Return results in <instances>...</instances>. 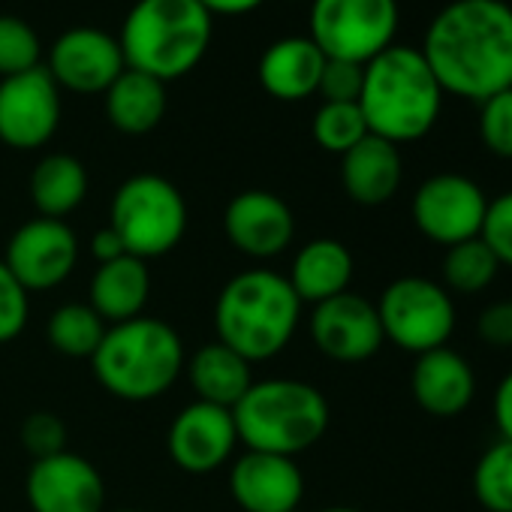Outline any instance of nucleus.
<instances>
[{
	"label": "nucleus",
	"mask_w": 512,
	"mask_h": 512,
	"mask_svg": "<svg viewBox=\"0 0 512 512\" xmlns=\"http://www.w3.org/2000/svg\"><path fill=\"white\" fill-rule=\"evenodd\" d=\"M419 52L443 94L485 103L512 88V7L506 0H452L431 19Z\"/></svg>",
	"instance_id": "f257e3e1"
},
{
	"label": "nucleus",
	"mask_w": 512,
	"mask_h": 512,
	"mask_svg": "<svg viewBox=\"0 0 512 512\" xmlns=\"http://www.w3.org/2000/svg\"><path fill=\"white\" fill-rule=\"evenodd\" d=\"M443 106V88L419 49L389 46L365 64L359 109L368 133L392 145L425 139Z\"/></svg>",
	"instance_id": "f03ea898"
},
{
	"label": "nucleus",
	"mask_w": 512,
	"mask_h": 512,
	"mask_svg": "<svg viewBox=\"0 0 512 512\" xmlns=\"http://www.w3.org/2000/svg\"><path fill=\"white\" fill-rule=\"evenodd\" d=\"M302 302L290 281L269 269L235 275L214 308L217 341L247 362L278 356L296 335Z\"/></svg>",
	"instance_id": "7ed1b4c3"
},
{
	"label": "nucleus",
	"mask_w": 512,
	"mask_h": 512,
	"mask_svg": "<svg viewBox=\"0 0 512 512\" xmlns=\"http://www.w3.org/2000/svg\"><path fill=\"white\" fill-rule=\"evenodd\" d=\"M211 28L214 16L199 0H136L121 25L118 46L130 70L172 82L199 67Z\"/></svg>",
	"instance_id": "20e7f679"
},
{
	"label": "nucleus",
	"mask_w": 512,
	"mask_h": 512,
	"mask_svg": "<svg viewBox=\"0 0 512 512\" xmlns=\"http://www.w3.org/2000/svg\"><path fill=\"white\" fill-rule=\"evenodd\" d=\"M238 440L250 452L296 458L323 440L329 428V401L323 392L302 380H263L253 383L232 407Z\"/></svg>",
	"instance_id": "39448f33"
},
{
	"label": "nucleus",
	"mask_w": 512,
	"mask_h": 512,
	"mask_svg": "<svg viewBox=\"0 0 512 512\" xmlns=\"http://www.w3.org/2000/svg\"><path fill=\"white\" fill-rule=\"evenodd\" d=\"M91 365L100 386L115 398L151 401L172 389L184 371V344L169 323L136 317L106 329Z\"/></svg>",
	"instance_id": "423d86ee"
},
{
	"label": "nucleus",
	"mask_w": 512,
	"mask_h": 512,
	"mask_svg": "<svg viewBox=\"0 0 512 512\" xmlns=\"http://www.w3.org/2000/svg\"><path fill=\"white\" fill-rule=\"evenodd\" d=\"M109 226L121 235L130 256L154 260L178 247L187 229V205L181 190L163 175H133L127 178L109 208Z\"/></svg>",
	"instance_id": "0eeeda50"
},
{
	"label": "nucleus",
	"mask_w": 512,
	"mask_h": 512,
	"mask_svg": "<svg viewBox=\"0 0 512 512\" xmlns=\"http://www.w3.org/2000/svg\"><path fill=\"white\" fill-rule=\"evenodd\" d=\"M398 0H311V40L326 58L368 64L398 34Z\"/></svg>",
	"instance_id": "6e6552de"
},
{
	"label": "nucleus",
	"mask_w": 512,
	"mask_h": 512,
	"mask_svg": "<svg viewBox=\"0 0 512 512\" xmlns=\"http://www.w3.org/2000/svg\"><path fill=\"white\" fill-rule=\"evenodd\" d=\"M377 317L383 338L416 356L446 347L458 323L452 296L443 290V284L428 278L392 281L377 302Z\"/></svg>",
	"instance_id": "1a4fd4ad"
},
{
	"label": "nucleus",
	"mask_w": 512,
	"mask_h": 512,
	"mask_svg": "<svg viewBox=\"0 0 512 512\" xmlns=\"http://www.w3.org/2000/svg\"><path fill=\"white\" fill-rule=\"evenodd\" d=\"M488 196L482 187L458 172H437L419 184L413 193V223L434 244L452 247L479 238L485 220Z\"/></svg>",
	"instance_id": "9d476101"
},
{
	"label": "nucleus",
	"mask_w": 512,
	"mask_h": 512,
	"mask_svg": "<svg viewBox=\"0 0 512 512\" xmlns=\"http://www.w3.org/2000/svg\"><path fill=\"white\" fill-rule=\"evenodd\" d=\"M61 124V88L46 67L0 79V142L31 151L43 148Z\"/></svg>",
	"instance_id": "9b49d317"
},
{
	"label": "nucleus",
	"mask_w": 512,
	"mask_h": 512,
	"mask_svg": "<svg viewBox=\"0 0 512 512\" xmlns=\"http://www.w3.org/2000/svg\"><path fill=\"white\" fill-rule=\"evenodd\" d=\"M79 260V238L64 220L37 217L16 229L7 247V266L19 284L31 290H52L70 278Z\"/></svg>",
	"instance_id": "f8f14e48"
},
{
	"label": "nucleus",
	"mask_w": 512,
	"mask_h": 512,
	"mask_svg": "<svg viewBox=\"0 0 512 512\" xmlns=\"http://www.w3.org/2000/svg\"><path fill=\"white\" fill-rule=\"evenodd\" d=\"M46 70L58 88L91 97L106 94L127 64L118 37L100 28H70L55 40Z\"/></svg>",
	"instance_id": "ddd939ff"
},
{
	"label": "nucleus",
	"mask_w": 512,
	"mask_h": 512,
	"mask_svg": "<svg viewBox=\"0 0 512 512\" xmlns=\"http://www.w3.org/2000/svg\"><path fill=\"white\" fill-rule=\"evenodd\" d=\"M25 491L34 512H103L106 503L100 470L73 452L37 458Z\"/></svg>",
	"instance_id": "4468645a"
},
{
	"label": "nucleus",
	"mask_w": 512,
	"mask_h": 512,
	"mask_svg": "<svg viewBox=\"0 0 512 512\" xmlns=\"http://www.w3.org/2000/svg\"><path fill=\"white\" fill-rule=\"evenodd\" d=\"M311 338L320 347V353H326L335 362H365L386 341L377 305L350 290L314 305Z\"/></svg>",
	"instance_id": "2eb2a0df"
},
{
	"label": "nucleus",
	"mask_w": 512,
	"mask_h": 512,
	"mask_svg": "<svg viewBox=\"0 0 512 512\" xmlns=\"http://www.w3.org/2000/svg\"><path fill=\"white\" fill-rule=\"evenodd\" d=\"M223 229L238 253L253 256V260H272L290 247L296 235V217L278 193L244 190L226 205Z\"/></svg>",
	"instance_id": "dca6fc26"
},
{
	"label": "nucleus",
	"mask_w": 512,
	"mask_h": 512,
	"mask_svg": "<svg viewBox=\"0 0 512 512\" xmlns=\"http://www.w3.org/2000/svg\"><path fill=\"white\" fill-rule=\"evenodd\" d=\"M238 443L232 410L193 401L169 428V455L187 473H211L229 461Z\"/></svg>",
	"instance_id": "f3484780"
},
{
	"label": "nucleus",
	"mask_w": 512,
	"mask_h": 512,
	"mask_svg": "<svg viewBox=\"0 0 512 512\" xmlns=\"http://www.w3.org/2000/svg\"><path fill=\"white\" fill-rule=\"evenodd\" d=\"M229 491L244 512H296L305 476L293 458L247 449L229 470Z\"/></svg>",
	"instance_id": "a211bd4d"
},
{
	"label": "nucleus",
	"mask_w": 512,
	"mask_h": 512,
	"mask_svg": "<svg viewBox=\"0 0 512 512\" xmlns=\"http://www.w3.org/2000/svg\"><path fill=\"white\" fill-rule=\"evenodd\" d=\"M410 389L425 413L437 419H455L470 407L476 395V374L461 353L452 347H437L416 356Z\"/></svg>",
	"instance_id": "6ab92c4d"
},
{
	"label": "nucleus",
	"mask_w": 512,
	"mask_h": 512,
	"mask_svg": "<svg viewBox=\"0 0 512 512\" xmlns=\"http://www.w3.org/2000/svg\"><path fill=\"white\" fill-rule=\"evenodd\" d=\"M323 67L326 55L311 37H284L263 52L256 76H260V85L269 97L299 103L317 94Z\"/></svg>",
	"instance_id": "aec40b11"
},
{
	"label": "nucleus",
	"mask_w": 512,
	"mask_h": 512,
	"mask_svg": "<svg viewBox=\"0 0 512 512\" xmlns=\"http://www.w3.org/2000/svg\"><path fill=\"white\" fill-rule=\"evenodd\" d=\"M404 178V163L398 145L380 139V136H365L359 145H353L341 157V184L347 196L359 205H383L389 202Z\"/></svg>",
	"instance_id": "412c9836"
},
{
	"label": "nucleus",
	"mask_w": 512,
	"mask_h": 512,
	"mask_svg": "<svg viewBox=\"0 0 512 512\" xmlns=\"http://www.w3.org/2000/svg\"><path fill=\"white\" fill-rule=\"evenodd\" d=\"M287 281L296 290L299 302H329L347 293L353 281V253L338 238H314L296 253Z\"/></svg>",
	"instance_id": "4be33fe9"
},
{
	"label": "nucleus",
	"mask_w": 512,
	"mask_h": 512,
	"mask_svg": "<svg viewBox=\"0 0 512 512\" xmlns=\"http://www.w3.org/2000/svg\"><path fill=\"white\" fill-rule=\"evenodd\" d=\"M91 308L100 314L103 323H127L142 317L148 293H151V275L145 269V260L139 256H121V260L103 263L91 278Z\"/></svg>",
	"instance_id": "5701e85b"
},
{
	"label": "nucleus",
	"mask_w": 512,
	"mask_h": 512,
	"mask_svg": "<svg viewBox=\"0 0 512 512\" xmlns=\"http://www.w3.org/2000/svg\"><path fill=\"white\" fill-rule=\"evenodd\" d=\"M184 368H187L193 392L199 395L196 401L217 404L226 410H232L244 398V392L253 386L250 362L220 341L196 350V356L184 362Z\"/></svg>",
	"instance_id": "b1692460"
},
{
	"label": "nucleus",
	"mask_w": 512,
	"mask_h": 512,
	"mask_svg": "<svg viewBox=\"0 0 512 512\" xmlns=\"http://www.w3.org/2000/svg\"><path fill=\"white\" fill-rule=\"evenodd\" d=\"M106 115L127 136L151 133L166 115V82L127 67L106 91Z\"/></svg>",
	"instance_id": "393cba45"
},
{
	"label": "nucleus",
	"mask_w": 512,
	"mask_h": 512,
	"mask_svg": "<svg viewBox=\"0 0 512 512\" xmlns=\"http://www.w3.org/2000/svg\"><path fill=\"white\" fill-rule=\"evenodd\" d=\"M88 196V172L73 154H49L31 175V199L40 217L61 220Z\"/></svg>",
	"instance_id": "a878e982"
},
{
	"label": "nucleus",
	"mask_w": 512,
	"mask_h": 512,
	"mask_svg": "<svg viewBox=\"0 0 512 512\" xmlns=\"http://www.w3.org/2000/svg\"><path fill=\"white\" fill-rule=\"evenodd\" d=\"M500 272V263L494 260V253L485 247L482 238H470V241H461V244H452L446 247V256H443V290L452 296H476L482 290H488L494 284Z\"/></svg>",
	"instance_id": "bb28decb"
},
{
	"label": "nucleus",
	"mask_w": 512,
	"mask_h": 512,
	"mask_svg": "<svg viewBox=\"0 0 512 512\" xmlns=\"http://www.w3.org/2000/svg\"><path fill=\"white\" fill-rule=\"evenodd\" d=\"M106 335V323L91 305H64L49 320V344L73 359H91Z\"/></svg>",
	"instance_id": "cd10ccee"
},
{
	"label": "nucleus",
	"mask_w": 512,
	"mask_h": 512,
	"mask_svg": "<svg viewBox=\"0 0 512 512\" xmlns=\"http://www.w3.org/2000/svg\"><path fill=\"white\" fill-rule=\"evenodd\" d=\"M473 494L488 512H512V443H491L473 467Z\"/></svg>",
	"instance_id": "c85d7f7f"
},
{
	"label": "nucleus",
	"mask_w": 512,
	"mask_h": 512,
	"mask_svg": "<svg viewBox=\"0 0 512 512\" xmlns=\"http://www.w3.org/2000/svg\"><path fill=\"white\" fill-rule=\"evenodd\" d=\"M311 130L323 151L341 157L368 136V124L359 103H323L314 115Z\"/></svg>",
	"instance_id": "c756f323"
},
{
	"label": "nucleus",
	"mask_w": 512,
	"mask_h": 512,
	"mask_svg": "<svg viewBox=\"0 0 512 512\" xmlns=\"http://www.w3.org/2000/svg\"><path fill=\"white\" fill-rule=\"evenodd\" d=\"M43 67V43L19 16H0V79Z\"/></svg>",
	"instance_id": "7c9ffc66"
},
{
	"label": "nucleus",
	"mask_w": 512,
	"mask_h": 512,
	"mask_svg": "<svg viewBox=\"0 0 512 512\" xmlns=\"http://www.w3.org/2000/svg\"><path fill=\"white\" fill-rule=\"evenodd\" d=\"M482 145L503 160H512V88L479 103Z\"/></svg>",
	"instance_id": "2f4dec72"
},
{
	"label": "nucleus",
	"mask_w": 512,
	"mask_h": 512,
	"mask_svg": "<svg viewBox=\"0 0 512 512\" xmlns=\"http://www.w3.org/2000/svg\"><path fill=\"white\" fill-rule=\"evenodd\" d=\"M479 238L494 253L500 269H512V190L500 193L497 199H488Z\"/></svg>",
	"instance_id": "473e14b6"
},
{
	"label": "nucleus",
	"mask_w": 512,
	"mask_h": 512,
	"mask_svg": "<svg viewBox=\"0 0 512 512\" xmlns=\"http://www.w3.org/2000/svg\"><path fill=\"white\" fill-rule=\"evenodd\" d=\"M28 290L10 272V266L0 260V344H7L22 335L28 323Z\"/></svg>",
	"instance_id": "72a5a7b5"
},
{
	"label": "nucleus",
	"mask_w": 512,
	"mask_h": 512,
	"mask_svg": "<svg viewBox=\"0 0 512 512\" xmlns=\"http://www.w3.org/2000/svg\"><path fill=\"white\" fill-rule=\"evenodd\" d=\"M362 82H365V67L362 64L326 58L317 94H323L326 103H359Z\"/></svg>",
	"instance_id": "f704fd0d"
},
{
	"label": "nucleus",
	"mask_w": 512,
	"mask_h": 512,
	"mask_svg": "<svg viewBox=\"0 0 512 512\" xmlns=\"http://www.w3.org/2000/svg\"><path fill=\"white\" fill-rule=\"evenodd\" d=\"M64 440H67V428H64V422L55 413H34L22 425V443L37 458L64 452Z\"/></svg>",
	"instance_id": "c9c22d12"
},
{
	"label": "nucleus",
	"mask_w": 512,
	"mask_h": 512,
	"mask_svg": "<svg viewBox=\"0 0 512 512\" xmlns=\"http://www.w3.org/2000/svg\"><path fill=\"white\" fill-rule=\"evenodd\" d=\"M476 329H479V338H482L488 347L512 350V299H503V302L488 305V308L479 314Z\"/></svg>",
	"instance_id": "e433bc0d"
},
{
	"label": "nucleus",
	"mask_w": 512,
	"mask_h": 512,
	"mask_svg": "<svg viewBox=\"0 0 512 512\" xmlns=\"http://www.w3.org/2000/svg\"><path fill=\"white\" fill-rule=\"evenodd\" d=\"M494 425L500 431V440L512 443V371L494 389Z\"/></svg>",
	"instance_id": "4c0bfd02"
},
{
	"label": "nucleus",
	"mask_w": 512,
	"mask_h": 512,
	"mask_svg": "<svg viewBox=\"0 0 512 512\" xmlns=\"http://www.w3.org/2000/svg\"><path fill=\"white\" fill-rule=\"evenodd\" d=\"M91 253H94V260H100V266H103V263H112V260L127 256V247H124L121 235L112 226H106L91 238Z\"/></svg>",
	"instance_id": "58836bf2"
},
{
	"label": "nucleus",
	"mask_w": 512,
	"mask_h": 512,
	"mask_svg": "<svg viewBox=\"0 0 512 512\" xmlns=\"http://www.w3.org/2000/svg\"><path fill=\"white\" fill-rule=\"evenodd\" d=\"M199 4L211 16H244V13H253L256 7H263L266 0H199Z\"/></svg>",
	"instance_id": "ea45409f"
},
{
	"label": "nucleus",
	"mask_w": 512,
	"mask_h": 512,
	"mask_svg": "<svg viewBox=\"0 0 512 512\" xmlns=\"http://www.w3.org/2000/svg\"><path fill=\"white\" fill-rule=\"evenodd\" d=\"M323 512H362V509H353V506H329Z\"/></svg>",
	"instance_id": "a19ab883"
},
{
	"label": "nucleus",
	"mask_w": 512,
	"mask_h": 512,
	"mask_svg": "<svg viewBox=\"0 0 512 512\" xmlns=\"http://www.w3.org/2000/svg\"><path fill=\"white\" fill-rule=\"evenodd\" d=\"M118 512H136V509H118Z\"/></svg>",
	"instance_id": "79ce46f5"
}]
</instances>
